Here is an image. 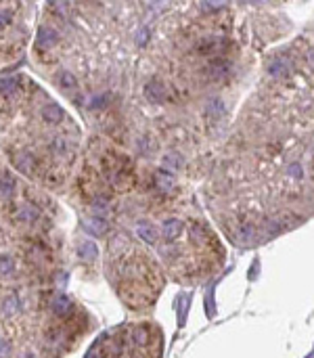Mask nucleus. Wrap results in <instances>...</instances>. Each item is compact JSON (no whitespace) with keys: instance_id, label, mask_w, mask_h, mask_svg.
Returning <instances> with one entry per match:
<instances>
[{"instance_id":"obj_15","label":"nucleus","mask_w":314,"mask_h":358,"mask_svg":"<svg viewBox=\"0 0 314 358\" xmlns=\"http://www.w3.org/2000/svg\"><path fill=\"white\" fill-rule=\"evenodd\" d=\"M15 86H17V78H7V80H0V93H11Z\"/></svg>"},{"instance_id":"obj_17","label":"nucleus","mask_w":314,"mask_h":358,"mask_svg":"<svg viewBox=\"0 0 314 358\" xmlns=\"http://www.w3.org/2000/svg\"><path fill=\"white\" fill-rule=\"evenodd\" d=\"M11 24V13L9 11H0V28Z\"/></svg>"},{"instance_id":"obj_9","label":"nucleus","mask_w":314,"mask_h":358,"mask_svg":"<svg viewBox=\"0 0 314 358\" xmlns=\"http://www.w3.org/2000/svg\"><path fill=\"white\" fill-rule=\"evenodd\" d=\"M17 308H19V300H17L15 294H11V296H7V298L3 300V310H5V315H15Z\"/></svg>"},{"instance_id":"obj_16","label":"nucleus","mask_w":314,"mask_h":358,"mask_svg":"<svg viewBox=\"0 0 314 358\" xmlns=\"http://www.w3.org/2000/svg\"><path fill=\"white\" fill-rule=\"evenodd\" d=\"M9 354H11V344L0 342V358H9Z\"/></svg>"},{"instance_id":"obj_2","label":"nucleus","mask_w":314,"mask_h":358,"mask_svg":"<svg viewBox=\"0 0 314 358\" xmlns=\"http://www.w3.org/2000/svg\"><path fill=\"white\" fill-rule=\"evenodd\" d=\"M111 260H116V281L120 296L134 310L151 306L164 287V275L149 256L137 252L128 239L118 237L109 245Z\"/></svg>"},{"instance_id":"obj_11","label":"nucleus","mask_w":314,"mask_h":358,"mask_svg":"<svg viewBox=\"0 0 314 358\" xmlns=\"http://www.w3.org/2000/svg\"><path fill=\"white\" fill-rule=\"evenodd\" d=\"M13 268H15V262L11 256H0V275L13 273Z\"/></svg>"},{"instance_id":"obj_5","label":"nucleus","mask_w":314,"mask_h":358,"mask_svg":"<svg viewBox=\"0 0 314 358\" xmlns=\"http://www.w3.org/2000/svg\"><path fill=\"white\" fill-rule=\"evenodd\" d=\"M82 227L91 233V235H103L107 231V222L103 218H84Z\"/></svg>"},{"instance_id":"obj_6","label":"nucleus","mask_w":314,"mask_h":358,"mask_svg":"<svg viewBox=\"0 0 314 358\" xmlns=\"http://www.w3.org/2000/svg\"><path fill=\"white\" fill-rule=\"evenodd\" d=\"M72 302H70V298L67 296H63V294H59V296H55V300H53V310H55V315L57 317H67L72 312Z\"/></svg>"},{"instance_id":"obj_7","label":"nucleus","mask_w":314,"mask_h":358,"mask_svg":"<svg viewBox=\"0 0 314 358\" xmlns=\"http://www.w3.org/2000/svg\"><path fill=\"white\" fill-rule=\"evenodd\" d=\"M42 116H44V120L47 122H51V124H59L61 120H63V111H61V107L59 105H47L44 107V111H42Z\"/></svg>"},{"instance_id":"obj_10","label":"nucleus","mask_w":314,"mask_h":358,"mask_svg":"<svg viewBox=\"0 0 314 358\" xmlns=\"http://www.w3.org/2000/svg\"><path fill=\"white\" fill-rule=\"evenodd\" d=\"M38 216H40V212L34 206H26L19 212V220H24V222H34V220H38Z\"/></svg>"},{"instance_id":"obj_1","label":"nucleus","mask_w":314,"mask_h":358,"mask_svg":"<svg viewBox=\"0 0 314 358\" xmlns=\"http://www.w3.org/2000/svg\"><path fill=\"white\" fill-rule=\"evenodd\" d=\"M172 277L185 285H201L210 281L227 262V250L212 227L195 216H170L162 222V237L155 243Z\"/></svg>"},{"instance_id":"obj_13","label":"nucleus","mask_w":314,"mask_h":358,"mask_svg":"<svg viewBox=\"0 0 314 358\" xmlns=\"http://www.w3.org/2000/svg\"><path fill=\"white\" fill-rule=\"evenodd\" d=\"M15 189V183H13V178L5 176L3 181H0V195H11Z\"/></svg>"},{"instance_id":"obj_14","label":"nucleus","mask_w":314,"mask_h":358,"mask_svg":"<svg viewBox=\"0 0 314 358\" xmlns=\"http://www.w3.org/2000/svg\"><path fill=\"white\" fill-rule=\"evenodd\" d=\"M59 82H61V86H63V88H74V86H76V78H74L70 72H61Z\"/></svg>"},{"instance_id":"obj_8","label":"nucleus","mask_w":314,"mask_h":358,"mask_svg":"<svg viewBox=\"0 0 314 358\" xmlns=\"http://www.w3.org/2000/svg\"><path fill=\"white\" fill-rule=\"evenodd\" d=\"M78 254H80V258H84V260H95V258H97V245H95L93 241H86V243L80 245Z\"/></svg>"},{"instance_id":"obj_4","label":"nucleus","mask_w":314,"mask_h":358,"mask_svg":"<svg viewBox=\"0 0 314 358\" xmlns=\"http://www.w3.org/2000/svg\"><path fill=\"white\" fill-rule=\"evenodd\" d=\"M57 40H59V34L53 28H40V32H38V47L51 49V47H55V44H57Z\"/></svg>"},{"instance_id":"obj_12","label":"nucleus","mask_w":314,"mask_h":358,"mask_svg":"<svg viewBox=\"0 0 314 358\" xmlns=\"http://www.w3.org/2000/svg\"><path fill=\"white\" fill-rule=\"evenodd\" d=\"M32 166H34L32 155H21V158L17 160V168H19V170H24V172H30Z\"/></svg>"},{"instance_id":"obj_3","label":"nucleus","mask_w":314,"mask_h":358,"mask_svg":"<svg viewBox=\"0 0 314 358\" xmlns=\"http://www.w3.org/2000/svg\"><path fill=\"white\" fill-rule=\"evenodd\" d=\"M164 335L151 323H132L107 333L91 358H162Z\"/></svg>"}]
</instances>
